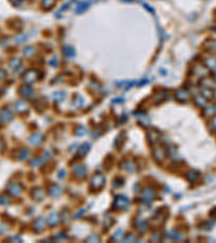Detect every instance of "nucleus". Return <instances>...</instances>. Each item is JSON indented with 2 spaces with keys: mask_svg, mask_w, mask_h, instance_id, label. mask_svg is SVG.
<instances>
[{
  "mask_svg": "<svg viewBox=\"0 0 216 243\" xmlns=\"http://www.w3.org/2000/svg\"><path fill=\"white\" fill-rule=\"evenodd\" d=\"M29 157V151L27 149H22V151L18 155V159L20 160H25Z\"/></svg>",
  "mask_w": 216,
  "mask_h": 243,
  "instance_id": "25",
  "label": "nucleus"
},
{
  "mask_svg": "<svg viewBox=\"0 0 216 243\" xmlns=\"http://www.w3.org/2000/svg\"><path fill=\"white\" fill-rule=\"evenodd\" d=\"M211 128L213 129V130H216V116L214 117V118L212 119V121H211Z\"/></svg>",
  "mask_w": 216,
  "mask_h": 243,
  "instance_id": "29",
  "label": "nucleus"
},
{
  "mask_svg": "<svg viewBox=\"0 0 216 243\" xmlns=\"http://www.w3.org/2000/svg\"><path fill=\"white\" fill-rule=\"evenodd\" d=\"M124 1H128V2H132L133 0H124Z\"/></svg>",
  "mask_w": 216,
  "mask_h": 243,
  "instance_id": "35",
  "label": "nucleus"
},
{
  "mask_svg": "<svg viewBox=\"0 0 216 243\" xmlns=\"http://www.w3.org/2000/svg\"><path fill=\"white\" fill-rule=\"evenodd\" d=\"M38 79V71L34 69H28L24 72L23 75V81L27 84H33Z\"/></svg>",
  "mask_w": 216,
  "mask_h": 243,
  "instance_id": "2",
  "label": "nucleus"
},
{
  "mask_svg": "<svg viewBox=\"0 0 216 243\" xmlns=\"http://www.w3.org/2000/svg\"><path fill=\"white\" fill-rule=\"evenodd\" d=\"M20 92H21L22 95H23L24 97H26V98H30V97H33L34 94H35L33 87H31L30 86H24L20 90Z\"/></svg>",
  "mask_w": 216,
  "mask_h": 243,
  "instance_id": "7",
  "label": "nucleus"
},
{
  "mask_svg": "<svg viewBox=\"0 0 216 243\" xmlns=\"http://www.w3.org/2000/svg\"><path fill=\"white\" fill-rule=\"evenodd\" d=\"M55 4V0H42L41 2V7L45 9H51L52 7H54Z\"/></svg>",
  "mask_w": 216,
  "mask_h": 243,
  "instance_id": "21",
  "label": "nucleus"
},
{
  "mask_svg": "<svg viewBox=\"0 0 216 243\" xmlns=\"http://www.w3.org/2000/svg\"><path fill=\"white\" fill-rule=\"evenodd\" d=\"M129 199L124 196H118L115 200V208L118 209V210H124V209H128L129 206Z\"/></svg>",
  "mask_w": 216,
  "mask_h": 243,
  "instance_id": "3",
  "label": "nucleus"
},
{
  "mask_svg": "<svg viewBox=\"0 0 216 243\" xmlns=\"http://www.w3.org/2000/svg\"><path fill=\"white\" fill-rule=\"evenodd\" d=\"M35 53H36V48L33 47V45H28V47H26L23 50V54L25 55V56H27V57L33 56Z\"/></svg>",
  "mask_w": 216,
  "mask_h": 243,
  "instance_id": "13",
  "label": "nucleus"
},
{
  "mask_svg": "<svg viewBox=\"0 0 216 243\" xmlns=\"http://www.w3.org/2000/svg\"><path fill=\"white\" fill-rule=\"evenodd\" d=\"M61 193H62V190H61V188H60V187H57L56 185H54V186L50 187V189H49V193H50L52 197L60 196Z\"/></svg>",
  "mask_w": 216,
  "mask_h": 243,
  "instance_id": "20",
  "label": "nucleus"
},
{
  "mask_svg": "<svg viewBox=\"0 0 216 243\" xmlns=\"http://www.w3.org/2000/svg\"><path fill=\"white\" fill-rule=\"evenodd\" d=\"M89 146H90L89 144H86V148H80V154H81V155L87 154V152L89 151V149H90Z\"/></svg>",
  "mask_w": 216,
  "mask_h": 243,
  "instance_id": "28",
  "label": "nucleus"
},
{
  "mask_svg": "<svg viewBox=\"0 0 216 243\" xmlns=\"http://www.w3.org/2000/svg\"><path fill=\"white\" fill-rule=\"evenodd\" d=\"M143 194H144V199L145 200H148V202L152 201V199H154V197H155V193L151 190V189H145V190L143 191Z\"/></svg>",
  "mask_w": 216,
  "mask_h": 243,
  "instance_id": "14",
  "label": "nucleus"
},
{
  "mask_svg": "<svg viewBox=\"0 0 216 243\" xmlns=\"http://www.w3.org/2000/svg\"><path fill=\"white\" fill-rule=\"evenodd\" d=\"M186 177L190 183H193V182H196L197 178L199 177V173L197 171H190L188 174H187Z\"/></svg>",
  "mask_w": 216,
  "mask_h": 243,
  "instance_id": "19",
  "label": "nucleus"
},
{
  "mask_svg": "<svg viewBox=\"0 0 216 243\" xmlns=\"http://www.w3.org/2000/svg\"><path fill=\"white\" fill-rule=\"evenodd\" d=\"M65 97H66V94H65V92H63V91H57L53 94V98H54L55 102H62Z\"/></svg>",
  "mask_w": 216,
  "mask_h": 243,
  "instance_id": "18",
  "label": "nucleus"
},
{
  "mask_svg": "<svg viewBox=\"0 0 216 243\" xmlns=\"http://www.w3.org/2000/svg\"><path fill=\"white\" fill-rule=\"evenodd\" d=\"M60 220V216L57 215L56 213H52L49 215V217H48V224H49L50 226H55L57 223H59Z\"/></svg>",
  "mask_w": 216,
  "mask_h": 243,
  "instance_id": "11",
  "label": "nucleus"
},
{
  "mask_svg": "<svg viewBox=\"0 0 216 243\" xmlns=\"http://www.w3.org/2000/svg\"><path fill=\"white\" fill-rule=\"evenodd\" d=\"M21 65H22V61L20 58H14V60H12L10 62V66L13 68V69L18 68V66H21Z\"/></svg>",
  "mask_w": 216,
  "mask_h": 243,
  "instance_id": "22",
  "label": "nucleus"
},
{
  "mask_svg": "<svg viewBox=\"0 0 216 243\" xmlns=\"http://www.w3.org/2000/svg\"><path fill=\"white\" fill-rule=\"evenodd\" d=\"M205 65L213 70H216V57H208L205 61Z\"/></svg>",
  "mask_w": 216,
  "mask_h": 243,
  "instance_id": "15",
  "label": "nucleus"
},
{
  "mask_svg": "<svg viewBox=\"0 0 216 243\" xmlns=\"http://www.w3.org/2000/svg\"><path fill=\"white\" fill-rule=\"evenodd\" d=\"M14 109H15L16 113L18 114H23V113H26L28 111L29 109V106H28L27 103H25L24 101H18L14 105Z\"/></svg>",
  "mask_w": 216,
  "mask_h": 243,
  "instance_id": "5",
  "label": "nucleus"
},
{
  "mask_svg": "<svg viewBox=\"0 0 216 243\" xmlns=\"http://www.w3.org/2000/svg\"><path fill=\"white\" fill-rule=\"evenodd\" d=\"M105 184V176H104L102 173H96L95 175H93L91 181V187L92 189L96 190V189H99L104 186Z\"/></svg>",
  "mask_w": 216,
  "mask_h": 243,
  "instance_id": "1",
  "label": "nucleus"
},
{
  "mask_svg": "<svg viewBox=\"0 0 216 243\" xmlns=\"http://www.w3.org/2000/svg\"><path fill=\"white\" fill-rule=\"evenodd\" d=\"M142 4H143V6H144V7H146V8H147V10H148V11H149V12H152V13H154V9H152L151 8V7H149V6H148V4H146V3H143V2H142Z\"/></svg>",
  "mask_w": 216,
  "mask_h": 243,
  "instance_id": "33",
  "label": "nucleus"
},
{
  "mask_svg": "<svg viewBox=\"0 0 216 243\" xmlns=\"http://www.w3.org/2000/svg\"><path fill=\"white\" fill-rule=\"evenodd\" d=\"M4 75H6V72H3V71H2V70H0V81H1V80L3 79Z\"/></svg>",
  "mask_w": 216,
  "mask_h": 243,
  "instance_id": "34",
  "label": "nucleus"
},
{
  "mask_svg": "<svg viewBox=\"0 0 216 243\" xmlns=\"http://www.w3.org/2000/svg\"><path fill=\"white\" fill-rule=\"evenodd\" d=\"M72 171H74V174L76 175L77 177H84L86 176V173H87V170H86V166L82 164H78L76 165V166L72 169Z\"/></svg>",
  "mask_w": 216,
  "mask_h": 243,
  "instance_id": "6",
  "label": "nucleus"
},
{
  "mask_svg": "<svg viewBox=\"0 0 216 243\" xmlns=\"http://www.w3.org/2000/svg\"><path fill=\"white\" fill-rule=\"evenodd\" d=\"M89 240H91V241L96 242V241H98V240H99V238H98V235H93V237H90V238H89Z\"/></svg>",
  "mask_w": 216,
  "mask_h": 243,
  "instance_id": "31",
  "label": "nucleus"
},
{
  "mask_svg": "<svg viewBox=\"0 0 216 243\" xmlns=\"http://www.w3.org/2000/svg\"><path fill=\"white\" fill-rule=\"evenodd\" d=\"M9 191H10L12 194H14V196H18V194L21 193L22 190H21V188H20V186H18V185L11 184L10 187H9Z\"/></svg>",
  "mask_w": 216,
  "mask_h": 243,
  "instance_id": "16",
  "label": "nucleus"
},
{
  "mask_svg": "<svg viewBox=\"0 0 216 243\" xmlns=\"http://www.w3.org/2000/svg\"><path fill=\"white\" fill-rule=\"evenodd\" d=\"M42 140H43L42 135H41L40 133H35V134L30 135V137H29V140H28V142H29L31 145L37 146V145H40L41 143H42Z\"/></svg>",
  "mask_w": 216,
  "mask_h": 243,
  "instance_id": "8",
  "label": "nucleus"
},
{
  "mask_svg": "<svg viewBox=\"0 0 216 243\" xmlns=\"http://www.w3.org/2000/svg\"><path fill=\"white\" fill-rule=\"evenodd\" d=\"M49 63H50V65H52V66H56V65H57V57L56 56L53 57Z\"/></svg>",
  "mask_w": 216,
  "mask_h": 243,
  "instance_id": "30",
  "label": "nucleus"
},
{
  "mask_svg": "<svg viewBox=\"0 0 216 243\" xmlns=\"http://www.w3.org/2000/svg\"><path fill=\"white\" fill-rule=\"evenodd\" d=\"M1 117L6 122H9V121L13 118V114H12L9 109H4L3 113H1Z\"/></svg>",
  "mask_w": 216,
  "mask_h": 243,
  "instance_id": "17",
  "label": "nucleus"
},
{
  "mask_svg": "<svg viewBox=\"0 0 216 243\" xmlns=\"http://www.w3.org/2000/svg\"><path fill=\"white\" fill-rule=\"evenodd\" d=\"M45 228V219L43 217L38 218V219L35 222V224H34V229H35L36 231H41V230H43Z\"/></svg>",
  "mask_w": 216,
  "mask_h": 243,
  "instance_id": "10",
  "label": "nucleus"
},
{
  "mask_svg": "<svg viewBox=\"0 0 216 243\" xmlns=\"http://www.w3.org/2000/svg\"><path fill=\"white\" fill-rule=\"evenodd\" d=\"M92 4V2L90 1V0H86V1H82L80 2V3L77 6L76 8V13H82V12H84L87 9H89V7Z\"/></svg>",
  "mask_w": 216,
  "mask_h": 243,
  "instance_id": "9",
  "label": "nucleus"
},
{
  "mask_svg": "<svg viewBox=\"0 0 216 243\" xmlns=\"http://www.w3.org/2000/svg\"><path fill=\"white\" fill-rule=\"evenodd\" d=\"M0 148H1V144H0Z\"/></svg>",
  "mask_w": 216,
  "mask_h": 243,
  "instance_id": "36",
  "label": "nucleus"
},
{
  "mask_svg": "<svg viewBox=\"0 0 216 243\" xmlns=\"http://www.w3.org/2000/svg\"><path fill=\"white\" fill-rule=\"evenodd\" d=\"M175 96H176V99L181 103H184V102H187L190 97V94H189L188 91L184 89H179L178 91H176L175 93Z\"/></svg>",
  "mask_w": 216,
  "mask_h": 243,
  "instance_id": "4",
  "label": "nucleus"
},
{
  "mask_svg": "<svg viewBox=\"0 0 216 243\" xmlns=\"http://www.w3.org/2000/svg\"><path fill=\"white\" fill-rule=\"evenodd\" d=\"M216 113V106L215 105H210V106H208L205 108V110H204V114L206 116H208V115H212V114H215Z\"/></svg>",
  "mask_w": 216,
  "mask_h": 243,
  "instance_id": "23",
  "label": "nucleus"
},
{
  "mask_svg": "<svg viewBox=\"0 0 216 243\" xmlns=\"http://www.w3.org/2000/svg\"><path fill=\"white\" fill-rule=\"evenodd\" d=\"M28 39V36H26V35H20V36H18V37L15 38V41H16V43L18 45H21V43H24L25 42L26 40Z\"/></svg>",
  "mask_w": 216,
  "mask_h": 243,
  "instance_id": "26",
  "label": "nucleus"
},
{
  "mask_svg": "<svg viewBox=\"0 0 216 243\" xmlns=\"http://www.w3.org/2000/svg\"><path fill=\"white\" fill-rule=\"evenodd\" d=\"M195 101L198 106H205V98L202 95H198L195 98Z\"/></svg>",
  "mask_w": 216,
  "mask_h": 243,
  "instance_id": "24",
  "label": "nucleus"
},
{
  "mask_svg": "<svg viewBox=\"0 0 216 243\" xmlns=\"http://www.w3.org/2000/svg\"><path fill=\"white\" fill-rule=\"evenodd\" d=\"M122 102H124V98H122V97H119V98L113 99V103H122Z\"/></svg>",
  "mask_w": 216,
  "mask_h": 243,
  "instance_id": "32",
  "label": "nucleus"
},
{
  "mask_svg": "<svg viewBox=\"0 0 216 243\" xmlns=\"http://www.w3.org/2000/svg\"><path fill=\"white\" fill-rule=\"evenodd\" d=\"M63 51H64V54L65 56L67 57H74L75 56V49L71 47V45H65L64 48H63Z\"/></svg>",
  "mask_w": 216,
  "mask_h": 243,
  "instance_id": "12",
  "label": "nucleus"
},
{
  "mask_svg": "<svg viewBox=\"0 0 216 243\" xmlns=\"http://www.w3.org/2000/svg\"><path fill=\"white\" fill-rule=\"evenodd\" d=\"M76 134L78 135V136L86 135V134H87V130H86V128H83V126H80V128L78 129V130L76 131Z\"/></svg>",
  "mask_w": 216,
  "mask_h": 243,
  "instance_id": "27",
  "label": "nucleus"
}]
</instances>
